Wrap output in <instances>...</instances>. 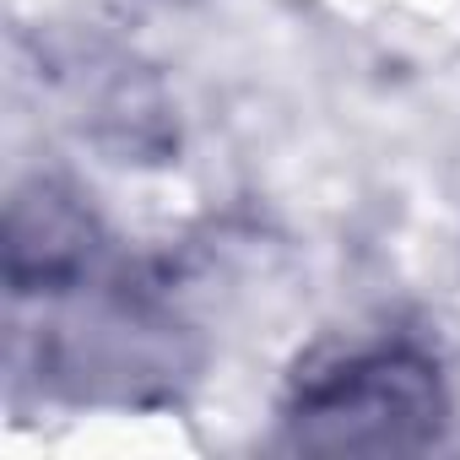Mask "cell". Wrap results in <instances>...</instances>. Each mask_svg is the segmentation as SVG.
I'll return each mask as SVG.
<instances>
[{
  "instance_id": "obj_1",
  "label": "cell",
  "mask_w": 460,
  "mask_h": 460,
  "mask_svg": "<svg viewBox=\"0 0 460 460\" xmlns=\"http://www.w3.org/2000/svg\"><path fill=\"white\" fill-rule=\"evenodd\" d=\"M449 422L438 358L411 336H352L314 352L282 401V438L320 455L433 449Z\"/></svg>"
}]
</instances>
